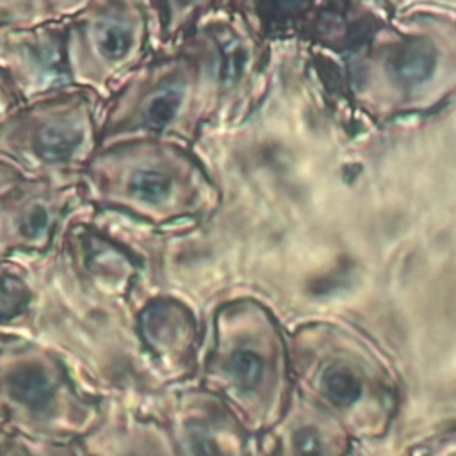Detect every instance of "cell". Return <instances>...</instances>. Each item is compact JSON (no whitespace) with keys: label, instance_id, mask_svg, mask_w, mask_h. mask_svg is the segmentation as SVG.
I'll return each instance as SVG.
<instances>
[{"label":"cell","instance_id":"obj_13","mask_svg":"<svg viewBox=\"0 0 456 456\" xmlns=\"http://www.w3.org/2000/svg\"><path fill=\"white\" fill-rule=\"evenodd\" d=\"M37 299L36 280L20 256L0 258V337H28Z\"/></svg>","mask_w":456,"mask_h":456},{"label":"cell","instance_id":"obj_14","mask_svg":"<svg viewBox=\"0 0 456 456\" xmlns=\"http://www.w3.org/2000/svg\"><path fill=\"white\" fill-rule=\"evenodd\" d=\"M86 2L0 0V27L37 28L69 21Z\"/></svg>","mask_w":456,"mask_h":456},{"label":"cell","instance_id":"obj_3","mask_svg":"<svg viewBox=\"0 0 456 456\" xmlns=\"http://www.w3.org/2000/svg\"><path fill=\"white\" fill-rule=\"evenodd\" d=\"M82 198L94 212L159 223L182 210L189 180L178 155L155 139L100 148L80 178Z\"/></svg>","mask_w":456,"mask_h":456},{"label":"cell","instance_id":"obj_9","mask_svg":"<svg viewBox=\"0 0 456 456\" xmlns=\"http://www.w3.org/2000/svg\"><path fill=\"white\" fill-rule=\"evenodd\" d=\"M157 419L171 436L175 456H253L248 431L210 394L182 392Z\"/></svg>","mask_w":456,"mask_h":456},{"label":"cell","instance_id":"obj_8","mask_svg":"<svg viewBox=\"0 0 456 456\" xmlns=\"http://www.w3.org/2000/svg\"><path fill=\"white\" fill-rule=\"evenodd\" d=\"M66 23L37 28L0 27V71L23 105L75 89L64 57Z\"/></svg>","mask_w":456,"mask_h":456},{"label":"cell","instance_id":"obj_7","mask_svg":"<svg viewBox=\"0 0 456 456\" xmlns=\"http://www.w3.org/2000/svg\"><path fill=\"white\" fill-rule=\"evenodd\" d=\"M84 205L80 183L21 178L0 198V258L46 253Z\"/></svg>","mask_w":456,"mask_h":456},{"label":"cell","instance_id":"obj_11","mask_svg":"<svg viewBox=\"0 0 456 456\" xmlns=\"http://www.w3.org/2000/svg\"><path fill=\"white\" fill-rule=\"evenodd\" d=\"M258 456H353V438L321 406L299 404L260 433Z\"/></svg>","mask_w":456,"mask_h":456},{"label":"cell","instance_id":"obj_10","mask_svg":"<svg viewBox=\"0 0 456 456\" xmlns=\"http://www.w3.org/2000/svg\"><path fill=\"white\" fill-rule=\"evenodd\" d=\"M139 354L166 378L187 372L194 347L192 315L171 297H151L132 314Z\"/></svg>","mask_w":456,"mask_h":456},{"label":"cell","instance_id":"obj_16","mask_svg":"<svg viewBox=\"0 0 456 456\" xmlns=\"http://www.w3.org/2000/svg\"><path fill=\"white\" fill-rule=\"evenodd\" d=\"M0 456H86L82 444H50L0 428Z\"/></svg>","mask_w":456,"mask_h":456},{"label":"cell","instance_id":"obj_4","mask_svg":"<svg viewBox=\"0 0 456 456\" xmlns=\"http://www.w3.org/2000/svg\"><path fill=\"white\" fill-rule=\"evenodd\" d=\"M146 45L144 5L94 0L66 23L64 57L75 89L103 107L137 69Z\"/></svg>","mask_w":456,"mask_h":456},{"label":"cell","instance_id":"obj_17","mask_svg":"<svg viewBox=\"0 0 456 456\" xmlns=\"http://www.w3.org/2000/svg\"><path fill=\"white\" fill-rule=\"evenodd\" d=\"M408 456H456V433L426 442L424 445L413 449Z\"/></svg>","mask_w":456,"mask_h":456},{"label":"cell","instance_id":"obj_5","mask_svg":"<svg viewBox=\"0 0 456 456\" xmlns=\"http://www.w3.org/2000/svg\"><path fill=\"white\" fill-rule=\"evenodd\" d=\"M335 347L305 353L303 376L330 415L353 440L381 438L392 420L394 404L385 381L369 362Z\"/></svg>","mask_w":456,"mask_h":456},{"label":"cell","instance_id":"obj_19","mask_svg":"<svg viewBox=\"0 0 456 456\" xmlns=\"http://www.w3.org/2000/svg\"><path fill=\"white\" fill-rule=\"evenodd\" d=\"M21 180V176L9 166L5 164H0V198L9 191L12 189L18 182Z\"/></svg>","mask_w":456,"mask_h":456},{"label":"cell","instance_id":"obj_6","mask_svg":"<svg viewBox=\"0 0 456 456\" xmlns=\"http://www.w3.org/2000/svg\"><path fill=\"white\" fill-rule=\"evenodd\" d=\"M269 342L256 335L226 337L210 369L248 433L269 429L283 413L280 358Z\"/></svg>","mask_w":456,"mask_h":456},{"label":"cell","instance_id":"obj_1","mask_svg":"<svg viewBox=\"0 0 456 456\" xmlns=\"http://www.w3.org/2000/svg\"><path fill=\"white\" fill-rule=\"evenodd\" d=\"M103 415V399L75 381L66 360L46 344L0 337V428L50 444H73Z\"/></svg>","mask_w":456,"mask_h":456},{"label":"cell","instance_id":"obj_2","mask_svg":"<svg viewBox=\"0 0 456 456\" xmlns=\"http://www.w3.org/2000/svg\"><path fill=\"white\" fill-rule=\"evenodd\" d=\"M100 109L82 89L21 105L0 125V164L25 180L80 183L100 150Z\"/></svg>","mask_w":456,"mask_h":456},{"label":"cell","instance_id":"obj_18","mask_svg":"<svg viewBox=\"0 0 456 456\" xmlns=\"http://www.w3.org/2000/svg\"><path fill=\"white\" fill-rule=\"evenodd\" d=\"M23 103L18 98L12 84L9 82V78L5 77L4 71H0V125L16 110L20 109Z\"/></svg>","mask_w":456,"mask_h":456},{"label":"cell","instance_id":"obj_15","mask_svg":"<svg viewBox=\"0 0 456 456\" xmlns=\"http://www.w3.org/2000/svg\"><path fill=\"white\" fill-rule=\"evenodd\" d=\"M436 50L426 39H413L399 48L388 59V69L403 86H419L431 78L436 68Z\"/></svg>","mask_w":456,"mask_h":456},{"label":"cell","instance_id":"obj_12","mask_svg":"<svg viewBox=\"0 0 456 456\" xmlns=\"http://www.w3.org/2000/svg\"><path fill=\"white\" fill-rule=\"evenodd\" d=\"M80 444L86 456H175L166 426L118 397L103 399L102 420Z\"/></svg>","mask_w":456,"mask_h":456}]
</instances>
